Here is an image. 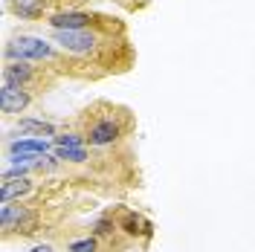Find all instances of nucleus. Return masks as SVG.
<instances>
[{"instance_id": "nucleus-1", "label": "nucleus", "mask_w": 255, "mask_h": 252, "mask_svg": "<svg viewBox=\"0 0 255 252\" xmlns=\"http://www.w3.org/2000/svg\"><path fill=\"white\" fill-rule=\"evenodd\" d=\"M84 139L93 148H108L113 142H119L122 136L130 133L133 119L125 108H116L111 102H96L93 108H87L84 116L79 119Z\"/></svg>"}, {"instance_id": "nucleus-2", "label": "nucleus", "mask_w": 255, "mask_h": 252, "mask_svg": "<svg viewBox=\"0 0 255 252\" xmlns=\"http://www.w3.org/2000/svg\"><path fill=\"white\" fill-rule=\"evenodd\" d=\"M3 55L12 61H55V49L49 47L44 38H29V35H20V38H12Z\"/></svg>"}, {"instance_id": "nucleus-3", "label": "nucleus", "mask_w": 255, "mask_h": 252, "mask_svg": "<svg viewBox=\"0 0 255 252\" xmlns=\"http://www.w3.org/2000/svg\"><path fill=\"white\" fill-rule=\"evenodd\" d=\"M52 41L73 55H93L99 49V35L93 29H52Z\"/></svg>"}, {"instance_id": "nucleus-4", "label": "nucleus", "mask_w": 255, "mask_h": 252, "mask_svg": "<svg viewBox=\"0 0 255 252\" xmlns=\"http://www.w3.org/2000/svg\"><path fill=\"white\" fill-rule=\"evenodd\" d=\"M3 84H15V87H23V90H38L41 84L47 87L49 79H44V73L38 67H32L29 61H9L3 67Z\"/></svg>"}, {"instance_id": "nucleus-5", "label": "nucleus", "mask_w": 255, "mask_h": 252, "mask_svg": "<svg viewBox=\"0 0 255 252\" xmlns=\"http://www.w3.org/2000/svg\"><path fill=\"white\" fill-rule=\"evenodd\" d=\"M32 105V93L23 90V87H15V84H3L0 87V108L3 113H20Z\"/></svg>"}, {"instance_id": "nucleus-6", "label": "nucleus", "mask_w": 255, "mask_h": 252, "mask_svg": "<svg viewBox=\"0 0 255 252\" xmlns=\"http://www.w3.org/2000/svg\"><path fill=\"white\" fill-rule=\"evenodd\" d=\"M93 20L99 17L87 15V12H73V9H61V12H55V15H49V26L52 29H87Z\"/></svg>"}, {"instance_id": "nucleus-7", "label": "nucleus", "mask_w": 255, "mask_h": 252, "mask_svg": "<svg viewBox=\"0 0 255 252\" xmlns=\"http://www.w3.org/2000/svg\"><path fill=\"white\" fill-rule=\"evenodd\" d=\"M116 226H119V229H122V232H125L128 238H151V232H154V226H151V223L145 221L142 215H136V212H122V221L116 223Z\"/></svg>"}, {"instance_id": "nucleus-8", "label": "nucleus", "mask_w": 255, "mask_h": 252, "mask_svg": "<svg viewBox=\"0 0 255 252\" xmlns=\"http://www.w3.org/2000/svg\"><path fill=\"white\" fill-rule=\"evenodd\" d=\"M32 191V180L29 177H15V180H3L0 186V200L3 203H12L15 197H23Z\"/></svg>"}, {"instance_id": "nucleus-9", "label": "nucleus", "mask_w": 255, "mask_h": 252, "mask_svg": "<svg viewBox=\"0 0 255 252\" xmlns=\"http://www.w3.org/2000/svg\"><path fill=\"white\" fill-rule=\"evenodd\" d=\"M49 142L47 139H15L9 142V154L12 157H29V154H47Z\"/></svg>"}, {"instance_id": "nucleus-10", "label": "nucleus", "mask_w": 255, "mask_h": 252, "mask_svg": "<svg viewBox=\"0 0 255 252\" xmlns=\"http://www.w3.org/2000/svg\"><path fill=\"white\" fill-rule=\"evenodd\" d=\"M20 130H32L38 136H55V125L52 122H41V119H20Z\"/></svg>"}, {"instance_id": "nucleus-11", "label": "nucleus", "mask_w": 255, "mask_h": 252, "mask_svg": "<svg viewBox=\"0 0 255 252\" xmlns=\"http://www.w3.org/2000/svg\"><path fill=\"white\" fill-rule=\"evenodd\" d=\"M55 159L61 162H84L87 159V148H55Z\"/></svg>"}, {"instance_id": "nucleus-12", "label": "nucleus", "mask_w": 255, "mask_h": 252, "mask_svg": "<svg viewBox=\"0 0 255 252\" xmlns=\"http://www.w3.org/2000/svg\"><path fill=\"white\" fill-rule=\"evenodd\" d=\"M52 142H55V148H84L87 145L84 133H58Z\"/></svg>"}, {"instance_id": "nucleus-13", "label": "nucleus", "mask_w": 255, "mask_h": 252, "mask_svg": "<svg viewBox=\"0 0 255 252\" xmlns=\"http://www.w3.org/2000/svg\"><path fill=\"white\" fill-rule=\"evenodd\" d=\"M67 252H99V238H84V241H73Z\"/></svg>"}, {"instance_id": "nucleus-14", "label": "nucleus", "mask_w": 255, "mask_h": 252, "mask_svg": "<svg viewBox=\"0 0 255 252\" xmlns=\"http://www.w3.org/2000/svg\"><path fill=\"white\" fill-rule=\"evenodd\" d=\"M29 252H55V250H52V247H49V244H41V247H32Z\"/></svg>"}]
</instances>
